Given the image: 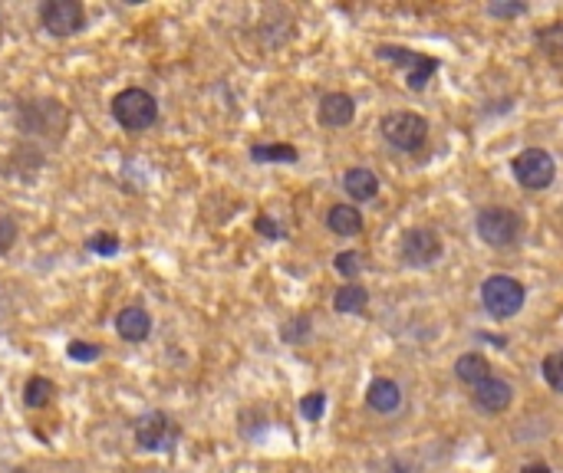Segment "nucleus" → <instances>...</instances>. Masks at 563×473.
Masks as SVG:
<instances>
[{
    "instance_id": "f257e3e1",
    "label": "nucleus",
    "mask_w": 563,
    "mask_h": 473,
    "mask_svg": "<svg viewBox=\"0 0 563 473\" xmlns=\"http://www.w3.org/2000/svg\"><path fill=\"white\" fill-rule=\"evenodd\" d=\"M524 300H528V290H524V283L514 280V276L494 273L481 283V302H485L488 316H494V319L518 316V312L524 310Z\"/></svg>"
},
{
    "instance_id": "f03ea898",
    "label": "nucleus",
    "mask_w": 563,
    "mask_h": 473,
    "mask_svg": "<svg viewBox=\"0 0 563 473\" xmlns=\"http://www.w3.org/2000/svg\"><path fill=\"white\" fill-rule=\"evenodd\" d=\"M113 119L119 122L126 132L152 129L158 119L156 95L146 93V89H122V93L113 99Z\"/></svg>"
},
{
    "instance_id": "7ed1b4c3",
    "label": "nucleus",
    "mask_w": 563,
    "mask_h": 473,
    "mask_svg": "<svg viewBox=\"0 0 563 473\" xmlns=\"http://www.w3.org/2000/svg\"><path fill=\"white\" fill-rule=\"evenodd\" d=\"M382 138L399 152H418L428 142V122L418 113H392L382 119Z\"/></svg>"
},
{
    "instance_id": "20e7f679",
    "label": "nucleus",
    "mask_w": 563,
    "mask_h": 473,
    "mask_svg": "<svg viewBox=\"0 0 563 473\" xmlns=\"http://www.w3.org/2000/svg\"><path fill=\"white\" fill-rule=\"evenodd\" d=\"M475 231L488 247H511L520 237V217L508 207H485L475 217Z\"/></svg>"
},
{
    "instance_id": "39448f33",
    "label": "nucleus",
    "mask_w": 563,
    "mask_h": 473,
    "mask_svg": "<svg viewBox=\"0 0 563 473\" xmlns=\"http://www.w3.org/2000/svg\"><path fill=\"white\" fill-rule=\"evenodd\" d=\"M376 56H379V60H386V63H396V66L406 69L408 89H416V93H422V89L428 86V79H432L435 69H438V60H435V56H425V53L406 50V46L382 44V46H376Z\"/></svg>"
},
{
    "instance_id": "423d86ee",
    "label": "nucleus",
    "mask_w": 563,
    "mask_h": 473,
    "mask_svg": "<svg viewBox=\"0 0 563 473\" xmlns=\"http://www.w3.org/2000/svg\"><path fill=\"white\" fill-rule=\"evenodd\" d=\"M511 168H514L518 184L528 191L550 188L557 178V164H554V158H550V152H544V148H524V152L514 158Z\"/></svg>"
},
{
    "instance_id": "0eeeda50",
    "label": "nucleus",
    "mask_w": 563,
    "mask_h": 473,
    "mask_svg": "<svg viewBox=\"0 0 563 473\" xmlns=\"http://www.w3.org/2000/svg\"><path fill=\"white\" fill-rule=\"evenodd\" d=\"M40 24L53 36H73L86 26V10L79 0H46L40 7Z\"/></svg>"
},
{
    "instance_id": "6e6552de",
    "label": "nucleus",
    "mask_w": 563,
    "mask_h": 473,
    "mask_svg": "<svg viewBox=\"0 0 563 473\" xmlns=\"http://www.w3.org/2000/svg\"><path fill=\"white\" fill-rule=\"evenodd\" d=\"M442 253H445L442 237L435 231H428V227H412L402 237V263H408V267L416 270L432 267V263L442 260Z\"/></svg>"
},
{
    "instance_id": "1a4fd4ad",
    "label": "nucleus",
    "mask_w": 563,
    "mask_h": 473,
    "mask_svg": "<svg viewBox=\"0 0 563 473\" xmlns=\"http://www.w3.org/2000/svg\"><path fill=\"white\" fill-rule=\"evenodd\" d=\"M132 434H136V444L142 450H172L175 440H178V428L162 411L142 414L139 421H136V428H132Z\"/></svg>"
},
{
    "instance_id": "9d476101",
    "label": "nucleus",
    "mask_w": 563,
    "mask_h": 473,
    "mask_svg": "<svg viewBox=\"0 0 563 473\" xmlns=\"http://www.w3.org/2000/svg\"><path fill=\"white\" fill-rule=\"evenodd\" d=\"M471 401H475L478 411H485V414H501L511 408L514 401V388L508 385L504 379H488L481 381V385L475 388V395H471Z\"/></svg>"
},
{
    "instance_id": "9b49d317",
    "label": "nucleus",
    "mask_w": 563,
    "mask_h": 473,
    "mask_svg": "<svg viewBox=\"0 0 563 473\" xmlns=\"http://www.w3.org/2000/svg\"><path fill=\"white\" fill-rule=\"evenodd\" d=\"M317 119H320V125H327V129H347L349 122L356 119L353 95H347V93H327V95L320 99Z\"/></svg>"
},
{
    "instance_id": "f8f14e48",
    "label": "nucleus",
    "mask_w": 563,
    "mask_h": 473,
    "mask_svg": "<svg viewBox=\"0 0 563 473\" xmlns=\"http://www.w3.org/2000/svg\"><path fill=\"white\" fill-rule=\"evenodd\" d=\"M116 332H119L126 342H146L148 332H152V316H148L142 306H126V310L116 316Z\"/></svg>"
},
{
    "instance_id": "ddd939ff",
    "label": "nucleus",
    "mask_w": 563,
    "mask_h": 473,
    "mask_svg": "<svg viewBox=\"0 0 563 473\" xmlns=\"http://www.w3.org/2000/svg\"><path fill=\"white\" fill-rule=\"evenodd\" d=\"M366 405L373 408V411H379V414L399 411V405H402L399 385H396L392 379H376L373 385H369V391H366Z\"/></svg>"
},
{
    "instance_id": "4468645a",
    "label": "nucleus",
    "mask_w": 563,
    "mask_h": 473,
    "mask_svg": "<svg viewBox=\"0 0 563 473\" xmlns=\"http://www.w3.org/2000/svg\"><path fill=\"white\" fill-rule=\"evenodd\" d=\"M343 188L353 201H373L379 194V178L369 168H349L343 178Z\"/></svg>"
},
{
    "instance_id": "2eb2a0df",
    "label": "nucleus",
    "mask_w": 563,
    "mask_h": 473,
    "mask_svg": "<svg viewBox=\"0 0 563 473\" xmlns=\"http://www.w3.org/2000/svg\"><path fill=\"white\" fill-rule=\"evenodd\" d=\"M327 227L337 233V237H353V233L363 231V214H359L353 204H337V207H329Z\"/></svg>"
},
{
    "instance_id": "dca6fc26",
    "label": "nucleus",
    "mask_w": 563,
    "mask_h": 473,
    "mask_svg": "<svg viewBox=\"0 0 563 473\" xmlns=\"http://www.w3.org/2000/svg\"><path fill=\"white\" fill-rule=\"evenodd\" d=\"M455 375H458V381H465V385L478 388L481 381L491 379V361H488L485 355L468 352V355H461V359L455 361Z\"/></svg>"
},
{
    "instance_id": "f3484780",
    "label": "nucleus",
    "mask_w": 563,
    "mask_h": 473,
    "mask_svg": "<svg viewBox=\"0 0 563 473\" xmlns=\"http://www.w3.org/2000/svg\"><path fill=\"white\" fill-rule=\"evenodd\" d=\"M366 306H369V290L359 283H347L333 296V310L343 312V316H359V312H366Z\"/></svg>"
},
{
    "instance_id": "a211bd4d",
    "label": "nucleus",
    "mask_w": 563,
    "mask_h": 473,
    "mask_svg": "<svg viewBox=\"0 0 563 473\" xmlns=\"http://www.w3.org/2000/svg\"><path fill=\"white\" fill-rule=\"evenodd\" d=\"M534 40H538V46L544 50L547 60H554V66H563V24L547 26Z\"/></svg>"
},
{
    "instance_id": "6ab92c4d",
    "label": "nucleus",
    "mask_w": 563,
    "mask_h": 473,
    "mask_svg": "<svg viewBox=\"0 0 563 473\" xmlns=\"http://www.w3.org/2000/svg\"><path fill=\"white\" fill-rule=\"evenodd\" d=\"M53 381L50 379H44V375H34V379L26 381V388H24V405L26 408H46L53 401Z\"/></svg>"
},
{
    "instance_id": "aec40b11",
    "label": "nucleus",
    "mask_w": 563,
    "mask_h": 473,
    "mask_svg": "<svg viewBox=\"0 0 563 473\" xmlns=\"http://www.w3.org/2000/svg\"><path fill=\"white\" fill-rule=\"evenodd\" d=\"M251 158H254V162H284V164H294L300 155H297L294 145H254V148H251Z\"/></svg>"
},
{
    "instance_id": "412c9836",
    "label": "nucleus",
    "mask_w": 563,
    "mask_h": 473,
    "mask_svg": "<svg viewBox=\"0 0 563 473\" xmlns=\"http://www.w3.org/2000/svg\"><path fill=\"white\" fill-rule=\"evenodd\" d=\"M540 375H544L547 385L563 395V349L560 352H550L544 361H540Z\"/></svg>"
},
{
    "instance_id": "4be33fe9",
    "label": "nucleus",
    "mask_w": 563,
    "mask_h": 473,
    "mask_svg": "<svg viewBox=\"0 0 563 473\" xmlns=\"http://www.w3.org/2000/svg\"><path fill=\"white\" fill-rule=\"evenodd\" d=\"M86 247L93 250V253H99V257H116V253H119V237L109 231H99L89 237Z\"/></svg>"
},
{
    "instance_id": "5701e85b",
    "label": "nucleus",
    "mask_w": 563,
    "mask_h": 473,
    "mask_svg": "<svg viewBox=\"0 0 563 473\" xmlns=\"http://www.w3.org/2000/svg\"><path fill=\"white\" fill-rule=\"evenodd\" d=\"M323 411H327V395H323V391H310V395L300 401V414H304L307 421H320Z\"/></svg>"
},
{
    "instance_id": "b1692460",
    "label": "nucleus",
    "mask_w": 563,
    "mask_h": 473,
    "mask_svg": "<svg viewBox=\"0 0 563 473\" xmlns=\"http://www.w3.org/2000/svg\"><path fill=\"white\" fill-rule=\"evenodd\" d=\"M359 270H363V263H359V253H353V250H343V253H337V273L339 276L353 280Z\"/></svg>"
},
{
    "instance_id": "393cba45",
    "label": "nucleus",
    "mask_w": 563,
    "mask_h": 473,
    "mask_svg": "<svg viewBox=\"0 0 563 473\" xmlns=\"http://www.w3.org/2000/svg\"><path fill=\"white\" fill-rule=\"evenodd\" d=\"M66 355L76 361H96L99 355H103V349H99V345H89V342H79L76 339V342L66 345Z\"/></svg>"
},
{
    "instance_id": "a878e982",
    "label": "nucleus",
    "mask_w": 563,
    "mask_h": 473,
    "mask_svg": "<svg viewBox=\"0 0 563 473\" xmlns=\"http://www.w3.org/2000/svg\"><path fill=\"white\" fill-rule=\"evenodd\" d=\"M307 332H310V319H307V316L294 319V322H287V326H284V342H290V345L304 342Z\"/></svg>"
},
{
    "instance_id": "bb28decb",
    "label": "nucleus",
    "mask_w": 563,
    "mask_h": 473,
    "mask_svg": "<svg viewBox=\"0 0 563 473\" xmlns=\"http://www.w3.org/2000/svg\"><path fill=\"white\" fill-rule=\"evenodd\" d=\"M14 237H17V224L10 217H0V253H7L14 247Z\"/></svg>"
},
{
    "instance_id": "cd10ccee",
    "label": "nucleus",
    "mask_w": 563,
    "mask_h": 473,
    "mask_svg": "<svg viewBox=\"0 0 563 473\" xmlns=\"http://www.w3.org/2000/svg\"><path fill=\"white\" fill-rule=\"evenodd\" d=\"M524 4H488V14L491 17H520L524 14Z\"/></svg>"
},
{
    "instance_id": "c85d7f7f",
    "label": "nucleus",
    "mask_w": 563,
    "mask_h": 473,
    "mask_svg": "<svg viewBox=\"0 0 563 473\" xmlns=\"http://www.w3.org/2000/svg\"><path fill=\"white\" fill-rule=\"evenodd\" d=\"M257 231H260V233H267L270 241H280V237H284V231H280V224H274L270 217H257Z\"/></svg>"
},
{
    "instance_id": "c756f323",
    "label": "nucleus",
    "mask_w": 563,
    "mask_h": 473,
    "mask_svg": "<svg viewBox=\"0 0 563 473\" xmlns=\"http://www.w3.org/2000/svg\"><path fill=\"white\" fill-rule=\"evenodd\" d=\"M520 473H550V467H547L544 460H534V464H524Z\"/></svg>"
},
{
    "instance_id": "7c9ffc66",
    "label": "nucleus",
    "mask_w": 563,
    "mask_h": 473,
    "mask_svg": "<svg viewBox=\"0 0 563 473\" xmlns=\"http://www.w3.org/2000/svg\"><path fill=\"white\" fill-rule=\"evenodd\" d=\"M386 473H412V470H408V467L402 464V460H392V464H389V470H386Z\"/></svg>"
}]
</instances>
